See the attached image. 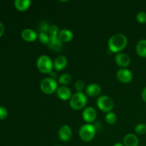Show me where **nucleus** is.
<instances>
[{
    "mask_svg": "<svg viewBox=\"0 0 146 146\" xmlns=\"http://www.w3.org/2000/svg\"><path fill=\"white\" fill-rule=\"evenodd\" d=\"M36 66L40 72L43 74H50L52 71L54 63L48 56L41 55L37 59Z\"/></svg>",
    "mask_w": 146,
    "mask_h": 146,
    "instance_id": "f03ea898",
    "label": "nucleus"
},
{
    "mask_svg": "<svg viewBox=\"0 0 146 146\" xmlns=\"http://www.w3.org/2000/svg\"><path fill=\"white\" fill-rule=\"evenodd\" d=\"M135 131L138 135H144L146 133V124L139 123L135 126Z\"/></svg>",
    "mask_w": 146,
    "mask_h": 146,
    "instance_id": "5701e85b",
    "label": "nucleus"
},
{
    "mask_svg": "<svg viewBox=\"0 0 146 146\" xmlns=\"http://www.w3.org/2000/svg\"><path fill=\"white\" fill-rule=\"evenodd\" d=\"M82 117L86 122L90 123L96 120L97 117V112L93 107H87L83 111Z\"/></svg>",
    "mask_w": 146,
    "mask_h": 146,
    "instance_id": "6e6552de",
    "label": "nucleus"
},
{
    "mask_svg": "<svg viewBox=\"0 0 146 146\" xmlns=\"http://www.w3.org/2000/svg\"><path fill=\"white\" fill-rule=\"evenodd\" d=\"M56 95L60 99L63 101H67L72 96L70 88L66 86H61L58 87L56 90Z\"/></svg>",
    "mask_w": 146,
    "mask_h": 146,
    "instance_id": "9b49d317",
    "label": "nucleus"
},
{
    "mask_svg": "<svg viewBox=\"0 0 146 146\" xmlns=\"http://www.w3.org/2000/svg\"><path fill=\"white\" fill-rule=\"evenodd\" d=\"M115 61L118 66L125 68L129 66L131 63V58L125 53H118L115 57Z\"/></svg>",
    "mask_w": 146,
    "mask_h": 146,
    "instance_id": "1a4fd4ad",
    "label": "nucleus"
},
{
    "mask_svg": "<svg viewBox=\"0 0 146 146\" xmlns=\"http://www.w3.org/2000/svg\"><path fill=\"white\" fill-rule=\"evenodd\" d=\"M123 145L125 146H139V140L134 134L128 133L123 138Z\"/></svg>",
    "mask_w": 146,
    "mask_h": 146,
    "instance_id": "2eb2a0df",
    "label": "nucleus"
},
{
    "mask_svg": "<svg viewBox=\"0 0 146 146\" xmlns=\"http://www.w3.org/2000/svg\"><path fill=\"white\" fill-rule=\"evenodd\" d=\"M8 115L7 110L4 107L0 106V120L5 119Z\"/></svg>",
    "mask_w": 146,
    "mask_h": 146,
    "instance_id": "cd10ccee",
    "label": "nucleus"
},
{
    "mask_svg": "<svg viewBox=\"0 0 146 146\" xmlns=\"http://www.w3.org/2000/svg\"><path fill=\"white\" fill-rule=\"evenodd\" d=\"M128 39L123 34H115L108 40V46L110 51L113 53H118L126 47Z\"/></svg>",
    "mask_w": 146,
    "mask_h": 146,
    "instance_id": "f257e3e1",
    "label": "nucleus"
},
{
    "mask_svg": "<svg viewBox=\"0 0 146 146\" xmlns=\"http://www.w3.org/2000/svg\"><path fill=\"white\" fill-rule=\"evenodd\" d=\"M56 146H61V145H56Z\"/></svg>",
    "mask_w": 146,
    "mask_h": 146,
    "instance_id": "473e14b6",
    "label": "nucleus"
},
{
    "mask_svg": "<svg viewBox=\"0 0 146 146\" xmlns=\"http://www.w3.org/2000/svg\"><path fill=\"white\" fill-rule=\"evenodd\" d=\"M105 120L106 123L109 125H113L117 121V116L115 113L113 112H108L106 115Z\"/></svg>",
    "mask_w": 146,
    "mask_h": 146,
    "instance_id": "412c9836",
    "label": "nucleus"
},
{
    "mask_svg": "<svg viewBox=\"0 0 146 146\" xmlns=\"http://www.w3.org/2000/svg\"><path fill=\"white\" fill-rule=\"evenodd\" d=\"M113 146H124V145L123 144L121 143H115Z\"/></svg>",
    "mask_w": 146,
    "mask_h": 146,
    "instance_id": "7c9ffc66",
    "label": "nucleus"
},
{
    "mask_svg": "<svg viewBox=\"0 0 146 146\" xmlns=\"http://www.w3.org/2000/svg\"><path fill=\"white\" fill-rule=\"evenodd\" d=\"M140 146H146L145 145H140Z\"/></svg>",
    "mask_w": 146,
    "mask_h": 146,
    "instance_id": "2f4dec72",
    "label": "nucleus"
},
{
    "mask_svg": "<svg viewBox=\"0 0 146 146\" xmlns=\"http://www.w3.org/2000/svg\"><path fill=\"white\" fill-rule=\"evenodd\" d=\"M59 29H58V27L56 25H51L50 26L49 29H48V36L50 37H56L58 36V34H59Z\"/></svg>",
    "mask_w": 146,
    "mask_h": 146,
    "instance_id": "4be33fe9",
    "label": "nucleus"
},
{
    "mask_svg": "<svg viewBox=\"0 0 146 146\" xmlns=\"http://www.w3.org/2000/svg\"><path fill=\"white\" fill-rule=\"evenodd\" d=\"M67 64H68V60L66 57L64 56H59L54 60V68L56 71H61L66 66Z\"/></svg>",
    "mask_w": 146,
    "mask_h": 146,
    "instance_id": "dca6fc26",
    "label": "nucleus"
},
{
    "mask_svg": "<svg viewBox=\"0 0 146 146\" xmlns=\"http://www.w3.org/2000/svg\"><path fill=\"white\" fill-rule=\"evenodd\" d=\"M58 38L62 42H70L71 41H72L73 38H74V34H73L72 31H70L69 29H64L60 31Z\"/></svg>",
    "mask_w": 146,
    "mask_h": 146,
    "instance_id": "f3484780",
    "label": "nucleus"
},
{
    "mask_svg": "<svg viewBox=\"0 0 146 146\" xmlns=\"http://www.w3.org/2000/svg\"><path fill=\"white\" fill-rule=\"evenodd\" d=\"M58 81L61 85H68L72 81V76L69 74H63L58 77Z\"/></svg>",
    "mask_w": 146,
    "mask_h": 146,
    "instance_id": "aec40b11",
    "label": "nucleus"
},
{
    "mask_svg": "<svg viewBox=\"0 0 146 146\" xmlns=\"http://www.w3.org/2000/svg\"><path fill=\"white\" fill-rule=\"evenodd\" d=\"M30 0H15L14 1V7L19 11H26L31 5Z\"/></svg>",
    "mask_w": 146,
    "mask_h": 146,
    "instance_id": "6ab92c4d",
    "label": "nucleus"
},
{
    "mask_svg": "<svg viewBox=\"0 0 146 146\" xmlns=\"http://www.w3.org/2000/svg\"><path fill=\"white\" fill-rule=\"evenodd\" d=\"M136 53L139 56L146 58V39H141L137 43Z\"/></svg>",
    "mask_w": 146,
    "mask_h": 146,
    "instance_id": "a211bd4d",
    "label": "nucleus"
},
{
    "mask_svg": "<svg viewBox=\"0 0 146 146\" xmlns=\"http://www.w3.org/2000/svg\"><path fill=\"white\" fill-rule=\"evenodd\" d=\"M40 88L41 91L47 95L54 94L58 88V84H57L56 80L50 78H45L40 83Z\"/></svg>",
    "mask_w": 146,
    "mask_h": 146,
    "instance_id": "39448f33",
    "label": "nucleus"
},
{
    "mask_svg": "<svg viewBox=\"0 0 146 146\" xmlns=\"http://www.w3.org/2000/svg\"><path fill=\"white\" fill-rule=\"evenodd\" d=\"M38 39L41 44L48 45L50 41V36L46 33H40L39 36H38Z\"/></svg>",
    "mask_w": 146,
    "mask_h": 146,
    "instance_id": "b1692460",
    "label": "nucleus"
},
{
    "mask_svg": "<svg viewBox=\"0 0 146 146\" xmlns=\"http://www.w3.org/2000/svg\"><path fill=\"white\" fill-rule=\"evenodd\" d=\"M141 97H142V99L143 100V101L146 103V87L143 90L142 94H141Z\"/></svg>",
    "mask_w": 146,
    "mask_h": 146,
    "instance_id": "c85d7f7f",
    "label": "nucleus"
},
{
    "mask_svg": "<svg viewBox=\"0 0 146 146\" xmlns=\"http://www.w3.org/2000/svg\"><path fill=\"white\" fill-rule=\"evenodd\" d=\"M21 37L23 39L28 42H32L36 40L37 34L34 31V30L31 29H25L21 31Z\"/></svg>",
    "mask_w": 146,
    "mask_h": 146,
    "instance_id": "f8f14e48",
    "label": "nucleus"
},
{
    "mask_svg": "<svg viewBox=\"0 0 146 146\" xmlns=\"http://www.w3.org/2000/svg\"><path fill=\"white\" fill-rule=\"evenodd\" d=\"M48 47L55 51H60L63 48V42L60 40L58 36L50 37V41Z\"/></svg>",
    "mask_w": 146,
    "mask_h": 146,
    "instance_id": "4468645a",
    "label": "nucleus"
},
{
    "mask_svg": "<svg viewBox=\"0 0 146 146\" xmlns=\"http://www.w3.org/2000/svg\"><path fill=\"white\" fill-rule=\"evenodd\" d=\"M101 92V88L98 84H91L86 88V94L91 97L98 96Z\"/></svg>",
    "mask_w": 146,
    "mask_h": 146,
    "instance_id": "ddd939ff",
    "label": "nucleus"
},
{
    "mask_svg": "<svg viewBox=\"0 0 146 146\" xmlns=\"http://www.w3.org/2000/svg\"><path fill=\"white\" fill-rule=\"evenodd\" d=\"M4 32V26L2 23L0 21V37L3 35Z\"/></svg>",
    "mask_w": 146,
    "mask_h": 146,
    "instance_id": "c756f323",
    "label": "nucleus"
},
{
    "mask_svg": "<svg viewBox=\"0 0 146 146\" xmlns=\"http://www.w3.org/2000/svg\"><path fill=\"white\" fill-rule=\"evenodd\" d=\"M49 27L50 26L48 25V23L47 21H44L39 24V29H38V30H39L40 33H46V34H47Z\"/></svg>",
    "mask_w": 146,
    "mask_h": 146,
    "instance_id": "393cba45",
    "label": "nucleus"
},
{
    "mask_svg": "<svg viewBox=\"0 0 146 146\" xmlns=\"http://www.w3.org/2000/svg\"><path fill=\"white\" fill-rule=\"evenodd\" d=\"M85 88V83L82 80H78L75 83V88L78 92H81Z\"/></svg>",
    "mask_w": 146,
    "mask_h": 146,
    "instance_id": "bb28decb",
    "label": "nucleus"
},
{
    "mask_svg": "<svg viewBox=\"0 0 146 146\" xmlns=\"http://www.w3.org/2000/svg\"><path fill=\"white\" fill-rule=\"evenodd\" d=\"M117 79L123 84H128L131 82L133 78V73L127 68H121L116 73Z\"/></svg>",
    "mask_w": 146,
    "mask_h": 146,
    "instance_id": "0eeeda50",
    "label": "nucleus"
},
{
    "mask_svg": "<svg viewBox=\"0 0 146 146\" xmlns=\"http://www.w3.org/2000/svg\"><path fill=\"white\" fill-rule=\"evenodd\" d=\"M79 137L84 142H90L94 139L96 135V128L90 123L84 124L80 128Z\"/></svg>",
    "mask_w": 146,
    "mask_h": 146,
    "instance_id": "20e7f679",
    "label": "nucleus"
},
{
    "mask_svg": "<svg viewBox=\"0 0 146 146\" xmlns=\"http://www.w3.org/2000/svg\"><path fill=\"white\" fill-rule=\"evenodd\" d=\"M136 19L141 24H145L146 23V12L145 11H140L137 14Z\"/></svg>",
    "mask_w": 146,
    "mask_h": 146,
    "instance_id": "a878e982",
    "label": "nucleus"
},
{
    "mask_svg": "<svg viewBox=\"0 0 146 146\" xmlns=\"http://www.w3.org/2000/svg\"><path fill=\"white\" fill-rule=\"evenodd\" d=\"M97 106L101 111L105 113L111 112L114 107V101L108 96L103 95L98 97L96 101Z\"/></svg>",
    "mask_w": 146,
    "mask_h": 146,
    "instance_id": "423d86ee",
    "label": "nucleus"
},
{
    "mask_svg": "<svg viewBox=\"0 0 146 146\" xmlns=\"http://www.w3.org/2000/svg\"><path fill=\"white\" fill-rule=\"evenodd\" d=\"M87 104V98L82 92H76L72 95L69 101L70 106L74 110H81L86 106Z\"/></svg>",
    "mask_w": 146,
    "mask_h": 146,
    "instance_id": "7ed1b4c3",
    "label": "nucleus"
},
{
    "mask_svg": "<svg viewBox=\"0 0 146 146\" xmlns=\"http://www.w3.org/2000/svg\"><path fill=\"white\" fill-rule=\"evenodd\" d=\"M58 137L62 141H68L72 137V131L68 125L61 126L58 131Z\"/></svg>",
    "mask_w": 146,
    "mask_h": 146,
    "instance_id": "9d476101",
    "label": "nucleus"
}]
</instances>
